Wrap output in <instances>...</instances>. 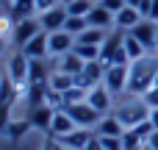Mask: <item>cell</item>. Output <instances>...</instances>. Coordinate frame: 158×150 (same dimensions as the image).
Returning a JSON list of instances; mask_svg holds the SVG:
<instances>
[{"label":"cell","mask_w":158,"mask_h":150,"mask_svg":"<svg viewBox=\"0 0 158 150\" xmlns=\"http://www.w3.org/2000/svg\"><path fill=\"white\" fill-rule=\"evenodd\" d=\"M150 19L158 22V0H153V8H150Z\"/></svg>","instance_id":"obj_37"},{"label":"cell","mask_w":158,"mask_h":150,"mask_svg":"<svg viewBox=\"0 0 158 150\" xmlns=\"http://www.w3.org/2000/svg\"><path fill=\"white\" fill-rule=\"evenodd\" d=\"M86 28H89L86 17H72V14H69V17H67V22H64V31H67V33H72L75 39H78V36H81Z\"/></svg>","instance_id":"obj_26"},{"label":"cell","mask_w":158,"mask_h":150,"mask_svg":"<svg viewBox=\"0 0 158 150\" xmlns=\"http://www.w3.org/2000/svg\"><path fill=\"white\" fill-rule=\"evenodd\" d=\"M36 14V0H14L11 3V17L19 22V19H28Z\"/></svg>","instance_id":"obj_23"},{"label":"cell","mask_w":158,"mask_h":150,"mask_svg":"<svg viewBox=\"0 0 158 150\" xmlns=\"http://www.w3.org/2000/svg\"><path fill=\"white\" fill-rule=\"evenodd\" d=\"M67 17H69L67 6H64V3H58L56 8H50V11H44V14L39 17V22H42V31H44V33L64 31V22H67Z\"/></svg>","instance_id":"obj_8"},{"label":"cell","mask_w":158,"mask_h":150,"mask_svg":"<svg viewBox=\"0 0 158 150\" xmlns=\"http://www.w3.org/2000/svg\"><path fill=\"white\" fill-rule=\"evenodd\" d=\"M147 145H150L153 150H158V131H153V136H150V142H147Z\"/></svg>","instance_id":"obj_38"},{"label":"cell","mask_w":158,"mask_h":150,"mask_svg":"<svg viewBox=\"0 0 158 150\" xmlns=\"http://www.w3.org/2000/svg\"><path fill=\"white\" fill-rule=\"evenodd\" d=\"M86 103H89L94 111H100V114L106 117V114H108V109H111V103H114V95L100 84V86H94V89H89V92H86Z\"/></svg>","instance_id":"obj_13"},{"label":"cell","mask_w":158,"mask_h":150,"mask_svg":"<svg viewBox=\"0 0 158 150\" xmlns=\"http://www.w3.org/2000/svg\"><path fill=\"white\" fill-rule=\"evenodd\" d=\"M86 22L92 25V28H103V31H114V14L108 11V8H103L100 3L89 11V17H86Z\"/></svg>","instance_id":"obj_18"},{"label":"cell","mask_w":158,"mask_h":150,"mask_svg":"<svg viewBox=\"0 0 158 150\" xmlns=\"http://www.w3.org/2000/svg\"><path fill=\"white\" fill-rule=\"evenodd\" d=\"M122 148H144V142L139 139V134H136L133 128H128V131L122 134Z\"/></svg>","instance_id":"obj_29"},{"label":"cell","mask_w":158,"mask_h":150,"mask_svg":"<svg viewBox=\"0 0 158 150\" xmlns=\"http://www.w3.org/2000/svg\"><path fill=\"white\" fill-rule=\"evenodd\" d=\"M50 36V56L53 58H61V56H67L69 50H75V36L72 33H67V31H53V33H47Z\"/></svg>","instance_id":"obj_11"},{"label":"cell","mask_w":158,"mask_h":150,"mask_svg":"<svg viewBox=\"0 0 158 150\" xmlns=\"http://www.w3.org/2000/svg\"><path fill=\"white\" fill-rule=\"evenodd\" d=\"M142 100H144V103H147L150 109H158V86H153V89H150V92H147V95H144Z\"/></svg>","instance_id":"obj_33"},{"label":"cell","mask_w":158,"mask_h":150,"mask_svg":"<svg viewBox=\"0 0 158 150\" xmlns=\"http://www.w3.org/2000/svg\"><path fill=\"white\" fill-rule=\"evenodd\" d=\"M0 86H3V75H0Z\"/></svg>","instance_id":"obj_45"},{"label":"cell","mask_w":158,"mask_h":150,"mask_svg":"<svg viewBox=\"0 0 158 150\" xmlns=\"http://www.w3.org/2000/svg\"><path fill=\"white\" fill-rule=\"evenodd\" d=\"M22 53H25L31 61H36V58H39V61H44V58L50 56V36H47L44 31H39V33H36V36L22 47Z\"/></svg>","instance_id":"obj_12"},{"label":"cell","mask_w":158,"mask_h":150,"mask_svg":"<svg viewBox=\"0 0 158 150\" xmlns=\"http://www.w3.org/2000/svg\"><path fill=\"white\" fill-rule=\"evenodd\" d=\"M64 150H69V148H64Z\"/></svg>","instance_id":"obj_47"},{"label":"cell","mask_w":158,"mask_h":150,"mask_svg":"<svg viewBox=\"0 0 158 150\" xmlns=\"http://www.w3.org/2000/svg\"><path fill=\"white\" fill-rule=\"evenodd\" d=\"M6 78H8L17 89H28V78H31V58H28L22 50H17V53H11V56H8V61H6Z\"/></svg>","instance_id":"obj_2"},{"label":"cell","mask_w":158,"mask_h":150,"mask_svg":"<svg viewBox=\"0 0 158 150\" xmlns=\"http://www.w3.org/2000/svg\"><path fill=\"white\" fill-rule=\"evenodd\" d=\"M75 128H78V125H75V120H72L64 109H58V111H56V117H53V125H50V134H47V136L64 139V136H69Z\"/></svg>","instance_id":"obj_16"},{"label":"cell","mask_w":158,"mask_h":150,"mask_svg":"<svg viewBox=\"0 0 158 150\" xmlns=\"http://www.w3.org/2000/svg\"><path fill=\"white\" fill-rule=\"evenodd\" d=\"M156 86H158V75H156Z\"/></svg>","instance_id":"obj_46"},{"label":"cell","mask_w":158,"mask_h":150,"mask_svg":"<svg viewBox=\"0 0 158 150\" xmlns=\"http://www.w3.org/2000/svg\"><path fill=\"white\" fill-rule=\"evenodd\" d=\"M44 150H64V145H61V139H56V136H47Z\"/></svg>","instance_id":"obj_34"},{"label":"cell","mask_w":158,"mask_h":150,"mask_svg":"<svg viewBox=\"0 0 158 150\" xmlns=\"http://www.w3.org/2000/svg\"><path fill=\"white\" fill-rule=\"evenodd\" d=\"M158 75V56H144L139 61H131V72H128V92L136 97H144L153 86H156Z\"/></svg>","instance_id":"obj_1"},{"label":"cell","mask_w":158,"mask_h":150,"mask_svg":"<svg viewBox=\"0 0 158 150\" xmlns=\"http://www.w3.org/2000/svg\"><path fill=\"white\" fill-rule=\"evenodd\" d=\"M103 75H106V64L103 61H89L83 67V72L78 75V86H83L89 92V89H94V86L103 84Z\"/></svg>","instance_id":"obj_9"},{"label":"cell","mask_w":158,"mask_h":150,"mask_svg":"<svg viewBox=\"0 0 158 150\" xmlns=\"http://www.w3.org/2000/svg\"><path fill=\"white\" fill-rule=\"evenodd\" d=\"M94 6H97L94 0H72V3H67V11H69L72 17H89V11H92Z\"/></svg>","instance_id":"obj_27"},{"label":"cell","mask_w":158,"mask_h":150,"mask_svg":"<svg viewBox=\"0 0 158 150\" xmlns=\"http://www.w3.org/2000/svg\"><path fill=\"white\" fill-rule=\"evenodd\" d=\"M50 89H56V92H67V89H72V86H78V78L75 75H67V72H61V70H56L53 75H50Z\"/></svg>","instance_id":"obj_21"},{"label":"cell","mask_w":158,"mask_h":150,"mask_svg":"<svg viewBox=\"0 0 158 150\" xmlns=\"http://www.w3.org/2000/svg\"><path fill=\"white\" fill-rule=\"evenodd\" d=\"M86 150H103V142H100V136H97V134L92 136V142L86 145Z\"/></svg>","instance_id":"obj_35"},{"label":"cell","mask_w":158,"mask_h":150,"mask_svg":"<svg viewBox=\"0 0 158 150\" xmlns=\"http://www.w3.org/2000/svg\"><path fill=\"white\" fill-rule=\"evenodd\" d=\"M11 3H14V0H0V6H6V8H11Z\"/></svg>","instance_id":"obj_41"},{"label":"cell","mask_w":158,"mask_h":150,"mask_svg":"<svg viewBox=\"0 0 158 150\" xmlns=\"http://www.w3.org/2000/svg\"><path fill=\"white\" fill-rule=\"evenodd\" d=\"M100 6H103V8H108L111 14H117V11H122L128 3H125V0H100Z\"/></svg>","instance_id":"obj_31"},{"label":"cell","mask_w":158,"mask_h":150,"mask_svg":"<svg viewBox=\"0 0 158 150\" xmlns=\"http://www.w3.org/2000/svg\"><path fill=\"white\" fill-rule=\"evenodd\" d=\"M58 3H61V0H36V14L42 17L44 11H50V8H56Z\"/></svg>","instance_id":"obj_32"},{"label":"cell","mask_w":158,"mask_h":150,"mask_svg":"<svg viewBox=\"0 0 158 150\" xmlns=\"http://www.w3.org/2000/svg\"><path fill=\"white\" fill-rule=\"evenodd\" d=\"M6 47H8V39H6V36H0V56L6 53Z\"/></svg>","instance_id":"obj_39"},{"label":"cell","mask_w":158,"mask_h":150,"mask_svg":"<svg viewBox=\"0 0 158 150\" xmlns=\"http://www.w3.org/2000/svg\"><path fill=\"white\" fill-rule=\"evenodd\" d=\"M128 72H131V64H108L106 67V75H103V86L117 97L128 89Z\"/></svg>","instance_id":"obj_3"},{"label":"cell","mask_w":158,"mask_h":150,"mask_svg":"<svg viewBox=\"0 0 158 150\" xmlns=\"http://www.w3.org/2000/svg\"><path fill=\"white\" fill-rule=\"evenodd\" d=\"M125 50H128L131 61H139V58H144V56H147V47H144L139 39H133L131 33H125Z\"/></svg>","instance_id":"obj_25"},{"label":"cell","mask_w":158,"mask_h":150,"mask_svg":"<svg viewBox=\"0 0 158 150\" xmlns=\"http://www.w3.org/2000/svg\"><path fill=\"white\" fill-rule=\"evenodd\" d=\"M133 39H139L144 47H147V53H153L156 50V36H158V22H153V19H142L133 31H128Z\"/></svg>","instance_id":"obj_10"},{"label":"cell","mask_w":158,"mask_h":150,"mask_svg":"<svg viewBox=\"0 0 158 150\" xmlns=\"http://www.w3.org/2000/svg\"><path fill=\"white\" fill-rule=\"evenodd\" d=\"M75 53H78L83 61H100V47H97V45H78V42H75Z\"/></svg>","instance_id":"obj_28"},{"label":"cell","mask_w":158,"mask_h":150,"mask_svg":"<svg viewBox=\"0 0 158 150\" xmlns=\"http://www.w3.org/2000/svg\"><path fill=\"white\" fill-rule=\"evenodd\" d=\"M125 47V31H119V28H114L108 36H106V42L100 45V61L108 67L111 61H114V56L119 53Z\"/></svg>","instance_id":"obj_7"},{"label":"cell","mask_w":158,"mask_h":150,"mask_svg":"<svg viewBox=\"0 0 158 150\" xmlns=\"http://www.w3.org/2000/svg\"><path fill=\"white\" fill-rule=\"evenodd\" d=\"M156 53H158V36H156Z\"/></svg>","instance_id":"obj_42"},{"label":"cell","mask_w":158,"mask_h":150,"mask_svg":"<svg viewBox=\"0 0 158 150\" xmlns=\"http://www.w3.org/2000/svg\"><path fill=\"white\" fill-rule=\"evenodd\" d=\"M39 31H42V22H39V19H33V17H28V19H19V22L14 25L11 42H14V45L22 50V47H25V45H28V42H31V39L39 33Z\"/></svg>","instance_id":"obj_6"},{"label":"cell","mask_w":158,"mask_h":150,"mask_svg":"<svg viewBox=\"0 0 158 150\" xmlns=\"http://www.w3.org/2000/svg\"><path fill=\"white\" fill-rule=\"evenodd\" d=\"M150 122H153V128L158 131V109H150Z\"/></svg>","instance_id":"obj_36"},{"label":"cell","mask_w":158,"mask_h":150,"mask_svg":"<svg viewBox=\"0 0 158 150\" xmlns=\"http://www.w3.org/2000/svg\"><path fill=\"white\" fill-rule=\"evenodd\" d=\"M56 111L58 109H53V106H47V103H42V106H36V109H31V125L33 128H39V131H47L50 134V125H53V117H56Z\"/></svg>","instance_id":"obj_15"},{"label":"cell","mask_w":158,"mask_h":150,"mask_svg":"<svg viewBox=\"0 0 158 150\" xmlns=\"http://www.w3.org/2000/svg\"><path fill=\"white\" fill-rule=\"evenodd\" d=\"M64 111L75 120V125H78V128H89V131H94V128H97V122L103 120V114H100V111H94L86 100H83V103H72V106H64Z\"/></svg>","instance_id":"obj_4"},{"label":"cell","mask_w":158,"mask_h":150,"mask_svg":"<svg viewBox=\"0 0 158 150\" xmlns=\"http://www.w3.org/2000/svg\"><path fill=\"white\" fill-rule=\"evenodd\" d=\"M125 3H128V6H133V8H139V3H142V0H125Z\"/></svg>","instance_id":"obj_40"},{"label":"cell","mask_w":158,"mask_h":150,"mask_svg":"<svg viewBox=\"0 0 158 150\" xmlns=\"http://www.w3.org/2000/svg\"><path fill=\"white\" fill-rule=\"evenodd\" d=\"M125 131H128V128L119 122V117H117V114H106V117L97 122V128H94V134H97V136H122Z\"/></svg>","instance_id":"obj_19"},{"label":"cell","mask_w":158,"mask_h":150,"mask_svg":"<svg viewBox=\"0 0 158 150\" xmlns=\"http://www.w3.org/2000/svg\"><path fill=\"white\" fill-rule=\"evenodd\" d=\"M142 19H144V17L139 14V8L125 6L122 11H117V14H114V28H119V31H125V33H128V31H133Z\"/></svg>","instance_id":"obj_17"},{"label":"cell","mask_w":158,"mask_h":150,"mask_svg":"<svg viewBox=\"0 0 158 150\" xmlns=\"http://www.w3.org/2000/svg\"><path fill=\"white\" fill-rule=\"evenodd\" d=\"M117 117H119V122H122L125 128H133V125H139V122L150 120V106L139 97V100H133V103H128V106L117 109Z\"/></svg>","instance_id":"obj_5"},{"label":"cell","mask_w":158,"mask_h":150,"mask_svg":"<svg viewBox=\"0 0 158 150\" xmlns=\"http://www.w3.org/2000/svg\"><path fill=\"white\" fill-rule=\"evenodd\" d=\"M144 150H153V148H150V145H144Z\"/></svg>","instance_id":"obj_44"},{"label":"cell","mask_w":158,"mask_h":150,"mask_svg":"<svg viewBox=\"0 0 158 150\" xmlns=\"http://www.w3.org/2000/svg\"><path fill=\"white\" fill-rule=\"evenodd\" d=\"M61 3H64V6H67V3H72V0H61Z\"/></svg>","instance_id":"obj_43"},{"label":"cell","mask_w":158,"mask_h":150,"mask_svg":"<svg viewBox=\"0 0 158 150\" xmlns=\"http://www.w3.org/2000/svg\"><path fill=\"white\" fill-rule=\"evenodd\" d=\"M31 128H33V125H31V117H19V120H11V122H8L6 136H8L11 142H17V139H22Z\"/></svg>","instance_id":"obj_22"},{"label":"cell","mask_w":158,"mask_h":150,"mask_svg":"<svg viewBox=\"0 0 158 150\" xmlns=\"http://www.w3.org/2000/svg\"><path fill=\"white\" fill-rule=\"evenodd\" d=\"M92 136H94V131H89V128H75L69 136L61 139V145L69 148V150H86V145L92 142Z\"/></svg>","instance_id":"obj_20"},{"label":"cell","mask_w":158,"mask_h":150,"mask_svg":"<svg viewBox=\"0 0 158 150\" xmlns=\"http://www.w3.org/2000/svg\"><path fill=\"white\" fill-rule=\"evenodd\" d=\"M108 33H111V31H103V28H92V25H89V28L78 36V45H97V47H100Z\"/></svg>","instance_id":"obj_24"},{"label":"cell","mask_w":158,"mask_h":150,"mask_svg":"<svg viewBox=\"0 0 158 150\" xmlns=\"http://www.w3.org/2000/svg\"><path fill=\"white\" fill-rule=\"evenodd\" d=\"M86 64H89V61H83V58H81L75 50H69L67 56L56 58V64H53V72H56V70H61V72H67V75H75V78H78V75L83 72V67H86Z\"/></svg>","instance_id":"obj_14"},{"label":"cell","mask_w":158,"mask_h":150,"mask_svg":"<svg viewBox=\"0 0 158 150\" xmlns=\"http://www.w3.org/2000/svg\"><path fill=\"white\" fill-rule=\"evenodd\" d=\"M103 150H125L122 148V136H100Z\"/></svg>","instance_id":"obj_30"}]
</instances>
